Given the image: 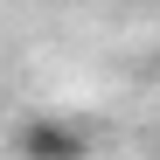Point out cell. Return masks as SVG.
Listing matches in <instances>:
<instances>
[{
	"label": "cell",
	"instance_id": "cell-1",
	"mask_svg": "<svg viewBox=\"0 0 160 160\" xmlns=\"http://www.w3.org/2000/svg\"><path fill=\"white\" fill-rule=\"evenodd\" d=\"M7 146H14V160H91V132L63 112H35L14 125Z\"/></svg>",
	"mask_w": 160,
	"mask_h": 160
}]
</instances>
